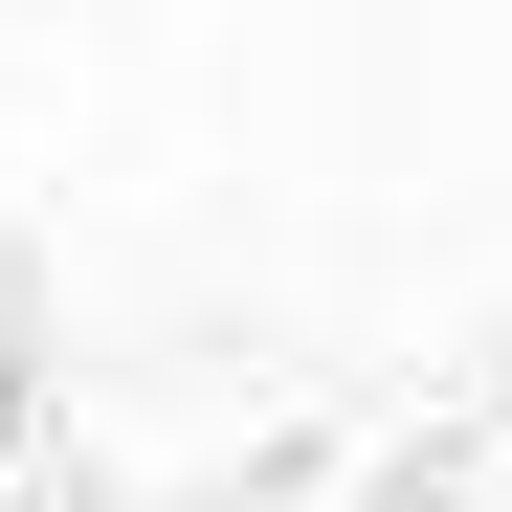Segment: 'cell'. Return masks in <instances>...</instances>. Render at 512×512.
<instances>
[{
	"label": "cell",
	"instance_id": "6da1fadb",
	"mask_svg": "<svg viewBox=\"0 0 512 512\" xmlns=\"http://www.w3.org/2000/svg\"><path fill=\"white\" fill-rule=\"evenodd\" d=\"M0 446H23V357H0Z\"/></svg>",
	"mask_w": 512,
	"mask_h": 512
}]
</instances>
